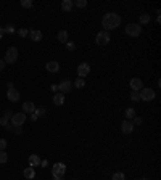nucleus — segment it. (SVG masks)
Returning a JSON list of instances; mask_svg holds the SVG:
<instances>
[{
	"mask_svg": "<svg viewBox=\"0 0 161 180\" xmlns=\"http://www.w3.org/2000/svg\"><path fill=\"white\" fill-rule=\"evenodd\" d=\"M121 24V18L119 15L116 13H107L105 16H103V20H102V26L105 27V29H116V27Z\"/></svg>",
	"mask_w": 161,
	"mask_h": 180,
	"instance_id": "obj_1",
	"label": "nucleus"
},
{
	"mask_svg": "<svg viewBox=\"0 0 161 180\" xmlns=\"http://www.w3.org/2000/svg\"><path fill=\"white\" fill-rule=\"evenodd\" d=\"M16 60H18V48H16V47H10V48L7 50V55H5L3 61L7 64H13Z\"/></svg>",
	"mask_w": 161,
	"mask_h": 180,
	"instance_id": "obj_2",
	"label": "nucleus"
},
{
	"mask_svg": "<svg viewBox=\"0 0 161 180\" xmlns=\"http://www.w3.org/2000/svg\"><path fill=\"white\" fill-rule=\"evenodd\" d=\"M140 32H142V26H140V24L132 23V24H127V26H126V34L130 35V37H139Z\"/></svg>",
	"mask_w": 161,
	"mask_h": 180,
	"instance_id": "obj_3",
	"label": "nucleus"
},
{
	"mask_svg": "<svg viewBox=\"0 0 161 180\" xmlns=\"http://www.w3.org/2000/svg\"><path fill=\"white\" fill-rule=\"evenodd\" d=\"M64 172H66V166H64L63 163H56V164L52 167V174H53L55 178H61V177L64 175Z\"/></svg>",
	"mask_w": 161,
	"mask_h": 180,
	"instance_id": "obj_4",
	"label": "nucleus"
},
{
	"mask_svg": "<svg viewBox=\"0 0 161 180\" xmlns=\"http://www.w3.org/2000/svg\"><path fill=\"white\" fill-rule=\"evenodd\" d=\"M26 121V114L24 113H16L12 116V127H21Z\"/></svg>",
	"mask_w": 161,
	"mask_h": 180,
	"instance_id": "obj_5",
	"label": "nucleus"
},
{
	"mask_svg": "<svg viewBox=\"0 0 161 180\" xmlns=\"http://www.w3.org/2000/svg\"><path fill=\"white\" fill-rule=\"evenodd\" d=\"M139 95H140V100L151 101V100L156 97V93H155V90H151V89H142V90L139 92Z\"/></svg>",
	"mask_w": 161,
	"mask_h": 180,
	"instance_id": "obj_6",
	"label": "nucleus"
},
{
	"mask_svg": "<svg viewBox=\"0 0 161 180\" xmlns=\"http://www.w3.org/2000/svg\"><path fill=\"white\" fill-rule=\"evenodd\" d=\"M58 90H61L60 93H68V92H71L73 90V82L69 81V79H64V81H61L60 84H58Z\"/></svg>",
	"mask_w": 161,
	"mask_h": 180,
	"instance_id": "obj_7",
	"label": "nucleus"
},
{
	"mask_svg": "<svg viewBox=\"0 0 161 180\" xmlns=\"http://www.w3.org/2000/svg\"><path fill=\"white\" fill-rule=\"evenodd\" d=\"M110 34H108V31H102V32H98L97 34V39H95V42L98 44V45H107L108 42H110Z\"/></svg>",
	"mask_w": 161,
	"mask_h": 180,
	"instance_id": "obj_8",
	"label": "nucleus"
},
{
	"mask_svg": "<svg viewBox=\"0 0 161 180\" xmlns=\"http://www.w3.org/2000/svg\"><path fill=\"white\" fill-rule=\"evenodd\" d=\"M89 72H90V66H89L87 63H81V64L78 66V76H79L81 79L87 77Z\"/></svg>",
	"mask_w": 161,
	"mask_h": 180,
	"instance_id": "obj_9",
	"label": "nucleus"
},
{
	"mask_svg": "<svg viewBox=\"0 0 161 180\" xmlns=\"http://www.w3.org/2000/svg\"><path fill=\"white\" fill-rule=\"evenodd\" d=\"M7 98L10 101H20V92L15 90V87H8V92H7Z\"/></svg>",
	"mask_w": 161,
	"mask_h": 180,
	"instance_id": "obj_10",
	"label": "nucleus"
},
{
	"mask_svg": "<svg viewBox=\"0 0 161 180\" xmlns=\"http://www.w3.org/2000/svg\"><path fill=\"white\" fill-rule=\"evenodd\" d=\"M45 69L49 72H58L60 71V63L58 61H49L45 64Z\"/></svg>",
	"mask_w": 161,
	"mask_h": 180,
	"instance_id": "obj_11",
	"label": "nucleus"
},
{
	"mask_svg": "<svg viewBox=\"0 0 161 180\" xmlns=\"http://www.w3.org/2000/svg\"><path fill=\"white\" fill-rule=\"evenodd\" d=\"M130 89H132V90H135V92H139V90L144 89V82H142L139 77H134V79L130 81Z\"/></svg>",
	"mask_w": 161,
	"mask_h": 180,
	"instance_id": "obj_12",
	"label": "nucleus"
},
{
	"mask_svg": "<svg viewBox=\"0 0 161 180\" xmlns=\"http://www.w3.org/2000/svg\"><path fill=\"white\" fill-rule=\"evenodd\" d=\"M121 130L124 132V134H130V132L134 130V124H132L130 121H124V122H122V126H121Z\"/></svg>",
	"mask_w": 161,
	"mask_h": 180,
	"instance_id": "obj_13",
	"label": "nucleus"
},
{
	"mask_svg": "<svg viewBox=\"0 0 161 180\" xmlns=\"http://www.w3.org/2000/svg\"><path fill=\"white\" fill-rule=\"evenodd\" d=\"M73 7H74L73 0H63V2H61V10L63 12H71Z\"/></svg>",
	"mask_w": 161,
	"mask_h": 180,
	"instance_id": "obj_14",
	"label": "nucleus"
},
{
	"mask_svg": "<svg viewBox=\"0 0 161 180\" xmlns=\"http://www.w3.org/2000/svg\"><path fill=\"white\" fill-rule=\"evenodd\" d=\"M23 111L24 113H31L32 114V113L36 111V105L32 101H26V103H23Z\"/></svg>",
	"mask_w": 161,
	"mask_h": 180,
	"instance_id": "obj_15",
	"label": "nucleus"
},
{
	"mask_svg": "<svg viewBox=\"0 0 161 180\" xmlns=\"http://www.w3.org/2000/svg\"><path fill=\"white\" fill-rule=\"evenodd\" d=\"M23 175H24L26 178L32 180V178L36 177V170H34V167H26V169L23 170Z\"/></svg>",
	"mask_w": 161,
	"mask_h": 180,
	"instance_id": "obj_16",
	"label": "nucleus"
},
{
	"mask_svg": "<svg viewBox=\"0 0 161 180\" xmlns=\"http://www.w3.org/2000/svg\"><path fill=\"white\" fill-rule=\"evenodd\" d=\"M29 35H31V39L36 40V42L42 40V32H40V31H37V29H31V31H29Z\"/></svg>",
	"mask_w": 161,
	"mask_h": 180,
	"instance_id": "obj_17",
	"label": "nucleus"
},
{
	"mask_svg": "<svg viewBox=\"0 0 161 180\" xmlns=\"http://www.w3.org/2000/svg\"><path fill=\"white\" fill-rule=\"evenodd\" d=\"M29 166H31V167L40 166V158L37 156V155H31V156H29Z\"/></svg>",
	"mask_w": 161,
	"mask_h": 180,
	"instance_id": "obj_18",
	"label": "nucleus"
},
{
	"mask_svg": "<svg viewBox=\"0 0 161 180\" xmlns=\"http://www.w3.org/2000/svg\"><path fill=\"white\" fill-rule=\"evenodd\" d=\"M53 103L56 106H61L63 103H64V95L63 93H55V97H53Z\"/></svg>",
	"mask_w": 161,
	"mask_h": 180,
	"instance_id": "obj_19",
	"label": "nucleus"
},
{
	"mask_svg": "<svg viewBox=\"0 0 161 180\" xmlns=\"http://www.w3.org/2000/svg\"><path fill=\"white\" fill-rule=\"evenodd\" d=\"M12 116H13V113H10V111H7L5 114H3L2 118H0V124H2V126H8V121L12 119Z\"/></svg>",
	"mask_w": 161,
	"mask_h": 180,
	"instance_id": "obj_20",
	"label": "nucleus"
},
{
	"mask_svg": "<svg viewBox=\"0 0 161 180\" xmlns=\"http://www.w3.org/2000/svg\"><path fill=\"white\" fill-rule=\"evenodd\" d=\"M58 40H60L61 44L68 42V32H66V31H60V32H58Z\"/></svg>",
	"mask_w": 161,
	"mask_h": 180,
	"instance_id": "obj_21",
	"label": "nucleus"
},
{
	"mask_svg": "<svg viewBox=\"0 0 161 180\" xmlns=\"http://www.w3.org/2000/svg\"><path fill=\"white\" fill-rule=\"evenodd\" d=\"M148 23H150V16H148V15H140L139 24H148Z\"/></svg>",
	"mask_w": 161,
	"mask_h": 180,
	"instance_id": "obj_22",
	"label": "nucleus"
},
{
	"mask_svg": "<svg viewBox=\"0 0 161 180\" xmlns=\"http://www.w3.org/2000/svg\"><path fill=\"white\" fill-rule=\"evenodd\" d=\"M8 161V155L5 153V150H0V164H5Z\"/></svg>",
	"mask_w": 161,
	"mask_h": 180,
	"instance_id": "obj_23",
	"label": "nucleus"
},
{
	"mask_svg": "<svg viewBox=\"0 0 161 180\" xmlns=\"http://www.w3.org/2000/svg\"><path fill=\"white\" fill-rule=\"evenodd\" d=\"M84 85H86V82H84V79H81V77L74 81V87H78V89H82Z\"/></svg>",
	"mask_w": 161,
	"mask_h": 180,
	"instance_id": "obj_24",
	"label": "nucleus"
},
{
	"mask_svg": "<svg viewBox=\"0 0 161 180\" xmlns=\"http://www.w3.org/2000/svg\"><path fill=\"white\" fill-rule=\"evenodd\" d=\"M126 118H127V119H134V118H135V111L132 109V108L126 109Z\"/></svg>",
	"mask_w": 161,
	"mask_h": 180,
	"instance_id": "obj_25",
	"label": "nucleus"
},
{
	"mask_svg": "<svg viewBox=\"0 0 161 180\" xmlns=\"http://www.w3.org/2000/svg\"><path fill=\"white\" fill-rule=\"evenodd\" d=\"M113 180H126V177L122 172H115L113 174Z\"/></svg>",
	"mask_w": 161,
	"mask_h": 180,
	"instance_id": "obj_26",
	"label": "nucleus"
},
{
	"mask_svg": "<svg viewBox=\"0 0 161 180\" xmlns=\"http://www.w3.org/2000/svg\"><path fill=\"white\" fill-rule=\"evenodd\" d=\"M130 100H132V101H139V100H140V95H139V92L132 90V92H130Z\"/></svg>",
	"mask_w": 161,
	"mask_h": 180,
	"instance_id": "obj_27",
	"label": "nucleus"
},
{
	"mask_svg": "<svg viewBox=\"0 0 161 180\" xmlns=\"http://www.w3.org/2000/svg\"><path fill=\"white\" fill-rule=\"evenodd\" d=\"M74 5H76V7H79V8H84V7L87 5V0H76Z\"/></svg>",
	"mask_w": 161,
	"mask_h": 180,
	"instance_id": "obj_28",
	"label": "nucleus"
},
{
	"mask_svg": "<svg viewBox=\"0 0 161 180\" xmlns=\"http://www.w3.org/2000/svg\"><path fill=\"white\" fill-rule=\"evenodd\" d=\"M3 32H8V34H13V32H15V27H13L12 24H7V26L3 27Z\"/></svg>",
	"mask_w": 161,
	"mask_h": 180,
	"instance_id": "obj_29",
	"label": "nucleus"
},
{
	"mask_svg": "<svg viewBox=\"0 0 161 180\" xmlns=\"http://www.w3.org/2000/svg\"><path fill=\"white\" fill-rule=\"evenodd\" d=\"M27 34H29V31H27V29H24V27H21V29H18V35H20V37H26Z\"/></svg>",
	"mask_w": 161,
	"mask_h": 180,
	"instance_id": "obj_30",
	"label": "nucleus"
},
{
	"mask_svg": "<svg viewBox=\"0 0 161 180\" xmlns=\"http://www.w3.org/2000/svg\"><path fill=\"white\" fill-rule=\"evenodd\" d=\"M21 5H23L24 8H31V7H32V2H31V0H23Z\"/></svg>",
	"mask_w": 161,
	"mask_h": 180,
	"instance_id": "obj_31",
	"label": "nucleus"
},
{
	"mask_svg": "<svg viewBox=\"0 0 161 180\" xmlns=\"http://www.w3.org/2000/svg\"><path fill=\"white\" fill-rule=\"evenodd\" d=\"M36 113H37V114H39V116H45V114H47L45 108H39V109H36Z\"/></svg>",
	"mask_w": 161,
	"mask_h": 180,
	"instance_id": "obj_32",
	"label": "nucleus"
},
{
	"mask_svg": "<svg viewBox=\"0 0 161 180\" xmlns=\"http://www.w3.org/2000/svg\"><path fill=\"white\" fill-rule=\"evenodd\" d=\"M66 48H68V50H74V48H76L74 42H68V44H66Z\"/></svg>",
	"mask_w": 161,
	"mask_h": 180,
	"instance_id": "obj_33",
	"label": "nucleus"
},
{
	"mask_svg": "<svg viewBox=\"0 0 161 180\" xmlns=\"http://www.w3.org/2000/svg\"><path fill=\"white\" fill-rule=\"evenodd\" d=\"M5 148H7V140L2 138V140H0V150H5Z\"/></svg>",
	"mask_w": 161,
	"mask_h": 180,
	"instance_id": "obj_34",
	"label": "nucleus"
},
{
	"mask_svg": "<svg viewBox=\"0 0 161 180\" xmlns=\"http://www.w3.org/2000/svg\"><path fill=\"white\" fill-rule=\"evenodd\" d=\"M132 124H139V126H140V124H142V119H140L139 116H135V118H134V122H132Z\"/></svg>",
	"mask_w": 161,
	"mask_h": 180,
	"instance_id": "obj_35",
	"label": "nucleus"
},
{
	"mask_svg": "<svg viewBox=\"0 0 161 180\" xmlns=\"http://www.w3.org/2000/svg\"><path fill=\"white\" fill-rule=\"evenodd\" d=\"M37 118H39V114H37V113L34 111L32 114H31V121H37Z\"/></svg>",
	"mask_w": 161,
	"mask_h": 180,
	"instance_id": "obj_36",
	"label": "nucleus"
},
{
	"mask_svg": "<svg viewBox=\"0 0 161 180\" xmlns=\"http://www.w3.org/2000/svg\"><path fill=\"white\" fill-rule=\"evenodd\" d=\"M5 64H7V63H5L3 60H0V71H2V69L5 68Z\"/></svg>",
	"mask_w": 161,
	"mask_h": 180,
	"instance_id": "obj_37",
	"label": "nucleus"
},
{
	"mask_svg": "<svg viewBox=\"0 0 161 180\" xmlns=\"http://www.w3.org/2000/svg\"><path fill=\"white\" fill-rule=\"evenodd\" d=\"M47 164H49V161H45V159H44V161H40V166H42V167H45Z\"/></svg>",
	"mask_w": 161,
	"mask_h": 180,
	"instance_id": "obj_38",
	"label": "nucleus"
},
{
	"mask_svg": "<svg viewBox=\"0 0 161 180\" xmlns=\"http://www.w3.org/2000/svg\"><path fill=\"white\" fill-rule=\"evenodd\" d=\"M2 37H3V29L0 27V40H2Z\"/></svg>",
	"mask_w": 161,
	"mask_h": 180,
	"instance_id": "obj_39",
	"label": "nucleus"
},
{
	"mask_svg": "<svg viewBox=\"0 0 161 180\" xmlns=\"http://www.w3.org/2000/svg\"><path fill=\"white\" fill-rule=\"evenodd\" d=\"M53 180H61V178H55V177H53Z\"/></svg>",
	"mask_w": 161,
	"mask_h": 180,
	"instance_id": "obj_40",
	"label": "nucleus"
},
{
	"mask_svg": "<svg viewBox=\"0 0 161 180\" xmlns=\"http://www.w3.org/2000/svg\"><path fill=\"white\" fill-rule=\"evenodd\" d=\"M142 180H148V178H142Z\"/></svg>",
	"mask_w": 161,
	"mask_h": 180,
	"instance_id": "obj_41",
	"label": "nucleus"
}]
</instances>
